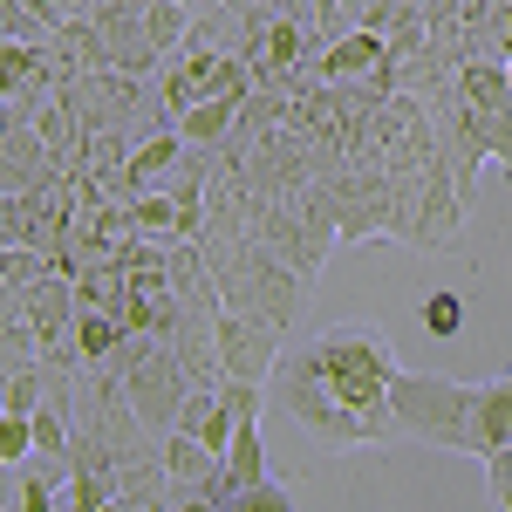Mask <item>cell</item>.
I'll list each match as a JSON object with an SVG mask.
<instances>
[{"label": "cell", "mask_w": 512, "mask_h": 512, "mask_svg": "<svg viewBox=\"0 0 512 512\" xmlns=\"http://www.w3.org/2000/svg\"><path fill=\"white\" fill-rule=\"evenodd\" d=\"M274 403L301 424L308 437H321L328 451H362V444H396V410H355L342 403V390L328 383V369H321L315 349H287L274 369Z\"/></svg>", "instance_id": "1"}, {"label": "cell", "mask_w": 512, "mask_h": 512, "mask_svg": "<svg viewBox=\"0 0 512 512\" xmlns=\"http://www.w3.org/2000/svg\"><path fill=\"white\" fill-rule=\"evenodd\" d=\"M390 410H396V431L403 437L437 444V451H458V458H478V390L472 383L403 369L390 383Z\"/></svg>", "instance_id": "2"}, {"label": "cell", "mask_w": 512, "mask_h": 512, "mask_svg": "<svg viewBox=\"0 0 512 512\" xmlns=\"http://www.w3.org/2000/svg\"><path fill=\"white\" fill-rule=\"evenodd\" d=\"M212 274H219V294H226V308H239V315L267 321V328H294L301 321V301H308V287L315 280L301 274L294 260H280L274 246H260V239L246 233L226 253V260H212Z\"/></svg>", "instance_id": "3"}, {"label": "cell", "mask_w": 512, "mask_h": 512, "mask_svg": "<svg viewBox=\"0 0 512 512\" xmlns=\"http://www.w3.org/2000/svg\"><path fill=\"white\" fill-rule=\"evenodd\" d=\"M315 355L328 369V383L342 390V403L355 410H390V383L403 376L390 335L376 321H335L328 335H315Z\"/></svg>", "instance_id": "4"}, {"label": "cell", "mask_w": 512, "mask_h": 512, "mask_svg": "<svg viewBox=\"0 0 512 512\" xmlns=\"http://www.w3.org/2000/svg\"><path fill=\"white\" fill-rule=\"evenodd\" d=\"M458 96H465V123L492 151V164L512 171V76L499 62H465L458 69Z\"/></svg>", "instance_id": "5"}, {"label": "cell", "mask_w": 512, "mask_h": 512, "mask_svg": "<svg viewBox=\"0 0 512 512\" xmlns=\"http://www.w3.org/2000/svg\"><path fill=\"white\" fill-rule=\"evenodd\" d=\"M280 355H287V335H280V328L239 315V308L219 315V362H226V383H274Z\"/></svg>", "instance_id": "6"}, {"label": "cell", "mask_w": 512, "mask_h": 512, "mask_svg": "<svg viewBox=\"0 0 512 512\" xmlns=\"http://www.w3.org/2000/svg\"><path fill=\"white\" fill-rule=\"evenodd\" d=\"M465 185H458V171L444 158V137H437V151L424 158V239H417V253H444V246H458L465 233Z\"/></svg>", "instance_id": "7"}, {"label": "cell", "mask_w": 512, "mask_h": 512, "mask_svg": "<svg viewBox=\"0 0 512 512\" xmlns=\"http://www.w3.org/2000/svg\"><path fill=\"white\" fill-rule=\"evenodd\" d=\"M178 431L198 437V444H212V451L226 458V444H233V431H239V417L226 410V390H192L185 417H178Z\"/></svg>", "instance_id": "8"}, {"label": "cell", "mask_w": 512, "mask_h": 512, "mask_svg": "<svg viewBox=\"0 0 512 512\" xmlns=\"http://www.w3.org/2000/svg\"><path fill=\"white\" fill-rule=\"evenodd\" d=\"M512 444V376L478 383V465Z\"/></svg>", "instance_id": "9"}, {"label": "cell", "mask_w": 512, "mask_h": 512, "mask_svg": "<svg viewBox=\"0 0 512 512\" xmlns=\"http://www.w3.org/2000/svg\"><path fill=\"white\" fill-rule=\"evenodd\" d=\"M233 130H239V103H226V96H205V103H192V110L178 117V137H185L192 151H219Z\"/></svg>", "instance_id": "10"}, {"label": "cell", "mask_w": 512, "mask_h": 512, "mask_svg": "<svg viewBox=\"0 0 512 512\" xmlns=\"http://www.w3.org/2000/svg\"><path fill=\"white\" fill-rule=\"evenodd\" d=\"M48 403V369L41 355H14L7 362V383H0V417H35Z\"/></svg>", "instance_id": "11"}, {"label": "cell", "mask_w": 512, "mask_h": 512, "mask_svg": "<svg viewBox=\"0 0 512 512\" xmlns=\"http://www.w3.org/2000/svg\"><path fill=\"white\" fill-rule=\"evenodd\" d=\"M267 478V444H260V424H239L233 444H226V499H233L239 485H260ZM219 499V506H226Z\"/></svg>", "instance_id": "12"}, {"label": "cell", "mask_w": 512, "mask_h": 512, "mask_svg": "<svg viewBox=\"0 0 512 512\" xmlns=\"http://www.w3.org/2000/svg\"><path fill=\"white\" fill-rule=\"evenodd\" d=\"M123 335H130V321H117V315H96V308H82V321H76V342H82V355H89V369H103L110 355L123 349Z\"/></svg>", "instance_id": "13"}, {"label": "cell", "mask_w": 512, "mask_h": 512, "mask_svg": "<svg viewBox=\"0 0 512 512\" xmlns=\"http://www.w3.org/2000/svg\"><path fill=\"white\" fill-rule=\"evenodd\" d=\"M431 14H424V7H417V0H403V7H396V21L390 28H383V41H390V55L396 62H410V55H424V48H431Z\"/></svg>", "instance_id": "14"}, {"label": "cell", "mask_w": 512, "mask_h": 512, "mask_svg": "<svg viewBox=\"0 0 512 512\" xmlns=\"http://www.w3.org/2000/svg\"><path fill=\"white\" fill-rule=\"evenodd\" d=\"M192 14H198V7H185V0H151L144 28H151V41H158V55H178V48H185V35H192Z\"/></svg>", "instance_id": "15"}, {"label": "cell", "mask_w": 512, "mask_h": 512, "mask_svg": "<svg viewBox=\"0 0 512 512\" xmlns=\"http://www.w3.org/2000/svg\"><path fill=\"white\" fill-rule=\"evenodd\" d=\"M0 267H7V274H0V294H28V287H41V280L55 274V260H48L41 246H7Z\"/></svg>", "instance_id": "16"}, {"label": "cell", "mask_w": 512, "mask_h": 512, "mask_svg": "<svg viewBox=\"0 0 512 512\" xmlns=\"http://www.w3.org/2000/svg\"><path fill=\"white\" fill-rule=\"evenodd\" d=\"M219 512H294V485L267 472L260 485H239V492H233V499H226Z\"/></svg>", "instance_id": "17"}, {"label": "cell", "mask_w": 512, "mask_h": 512, "mask_svg": "<svg viewBox=\"0 0 512 512\" xmlns=\"http://www.w3.org/2000/svg\"><path fill=\"white\" fill-rule=\"evenodd\" d=\"M417 315H424V335H437V342H451V335L465 328V294L437 287V294H424V301H417Z\"/></svg>", "instance_id": "18"}, {"label": "cell", "mask_w": 512, "mask_h": 512, "mask_svg": "<svg viewBox=\"0 0 512 512\" xmlns=\"http://www.w3.org/2000/svg\"><path fill=\"white\" fill-rule=\"evenodd\" d=\"M55 35V28H48V21H35V14H28V7H14V0H0V41H48Z\"/></svg>", "instance_id": "19"}, {"label": "cell", "mask_w": 512, "mask_h": 512, "mask_svg": "<svg viewBox=\"0 0 512 512\" xmlns=\"http://www.w3.org/2000/svg\"><path fill=\"white\" fill-rule=\"evenodd\" d=\"M260 403H267V383H226V410L239 424H260Z\"/></svg>", "instance_id": "20"}, {"label": "cell", "mask_w": 512, "mask_h": 512, "mask_svg": "<svg viewBox=\"0 0 512 512\" xmlns=\"http://www.w3.org/2000/svg\"><path fill=\"white\" fill-rule=\"evenodd\" d=\"M485 485H492V499H499V506L512 512V444H506V451H492V458H485Z\"/></svg>", "instance_id": "21"}, {"label": "cell", "mask_w": 512, "mask_h": 512, "mask_svg": "<svg viewBox=\"0 0 512 512\" xmlns=\"http://www.w3.org/2000/svg\"><path fill=\"white\" fill-rule=\"evenodd\" d=\"M185 7H198V0H185Z\"/></svg>", "instance_id": "22"}, {"label": "cell", "mask_w": 512, "mask_h": 512, "mask_svg": "<svg viewBox=\"0 0 512 512\" xmlns=\"http://www.w3.org/2000/svg\"><path fill=\"white\" fill-rule=\"evenodd\" d=\"M506 76H512V62H506Z\"/></svg>", "instance_id": "23"}]
</instances>
